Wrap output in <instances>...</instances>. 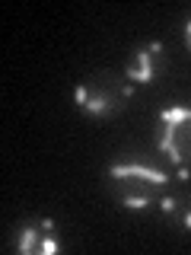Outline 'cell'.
<instances>
[{
	"label": "cell",
	"mask_w": 191,
	"mask_h": 255,
	"mask_svg": "<svg viewBox=\"0 0 191 255\" xmlns=\"http://www.w3.org/2000/svg\"><path fill=\"white\" fill-rule=\"evenodd\" d=\"M108 185L124 207H147L156 195L169 191V175L150 169V166L124 163L108 169Z\"/></svg>",
	"instance_id": "6da1fadb"
},
{
	"label": "cell",
	"mask_w": 191,
	"mask_h": 255,
	"mask_svg": "<svg viewBox=\"0 0 191 255\" xmlns=\"http://www.w3.org/2000/svg\"><path fill=\"white\" fill-rule=\"evenodd\" d=\"M156 143L175 166H191V109L172 106L159 112Z\"/></svg>",
	"instance_id": "3957f363"
},
{
	"label": "cell",
	"mask_w": 191,
	"mask_h": 255,
	"mask_svg": "<svg viewBox=\"0 0 191 255\" xmlns=\"http://www.w3.org/2000/svg\"><path fill=\"white\" fill-rule=\"evenodd\" d=\"M131 99V80L115 74H96L77 86V106L90 115H115Z\"/></svg>",
	"instance_id": "7a4b0ae2"
},
{
	"label": "cell",
	"mask_w": 191,
	"mask_h": 255,
	"mask_svg": "<svg viewBox=\"0 0 191 255\" xmlns=\"http://www.w3.org/2000/svg\"><path fill=\"white\" fill-rule=\"evenodd\" d=\"M185 38H188V48H191V22H188V29H185Z\"/></svg>",
	"instance_id": "52a82bcc"
},
{
	"label": "cell",
	"mask_w": 191,
	"mask_h": 255,
	"mask_svg": "<svg viewBox=\"0 0 191 255\" xmlns=\"http://www.w3.org/2000/svg\"><path fill=\"white\" fill-rule=\"evenodd\" d=\"M51 252H58V243L48 236V239H42V255H51Z\"/></svg>",
	"instance_id": "8992f818"
},
{
	"label": "cell",
	"mask_w": 191,
	"mask_h": 255,
	"mask_svg": "<svg viewBox=\"0 0 191 255\" xmlns=\"http://www.w3.org/2000/svg\"><path fill=\"white\" fill-rule=\"evenodd\" d=\"M42 230H38V227H22L19 230V239H16V249H19L22 255H35V252L42 255V236H38Z\"/></svg>",
	"instance_id": "5b68a950"
},
{
	"label": "cell",
	"mask_w": 191,
	"mask_h": 255,
	"mask_svg": "<svg viewBox=\"0 0 191 255\" xmlns=\"http://www.w3.org/2000/svg\"><path fill=\"white\" fill-rule=\"evenodd\" d=\"M159 51H163L159 42L147 45V48H137L131 64H127V80H131V83H150V80H153V61H156Z\"/></svg>",
	"instance_id": "277c9868"
}]
</instances>
